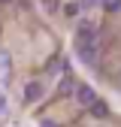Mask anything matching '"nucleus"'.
Returning <instances> with one entry per match:
<instances>
[{
	"instance_id": "7",
	"label": "nucleus",
	"mask_w": 121,
	"mask_h": 127,
	"mask_svg": "<svg viewBox=\"0 0 121 127\" xmlns=\"http://www.w3.org/2000/svg\"><path fill=\"white\" fill-rule=\"evenodd\" d=\"M103 6H106V12H118L121 9V0H103Z\"/></svg>"
},
{
	"instance_id": "4",
	"label": "nucleus",
	"mask_w": 121,
	"mask_h": 127,
	"mask_svg": "<svg viewBox=\"0 0 121 127\" xmlns=\"http://www.w3.org/2000/svg\"><path fill=\"white\" fill-rule=\"evenodd\" d=\"M79 42H97V30L91 21H82L79 24Z\"/></svg>"
},
{
	"instance_id": "1",
	"label": "nucleus",
	"mask_w": 121,
	"mask_h": 127,
	"mask_svg": "<svg viewBox=\"0 0 121 127\" xmlns=\"http://www.w3.org/2000/svg\"><path fill=\"white\" fill-rule=\"evenodd\" d=\"M97 58H100V45L97 42H79V61L97 64Z\"/></svg>"
},
{
	"instance_id": "6",
	"label": "nucleus",
	"mask_w": 121,
	"mask_h": 127,
	"mask_svg": "<svg viewBox=\"0 0 121 127\" xmlns=\"http://www.w3.org/2000/svg\"><path fill=\"white\" fill-rule=\"evenodd\" d=\"M91 115H94V118H106V115H109V106H106L103 100H94V103H91Z\"/></svg>"
},
{
	"instance_id": "9",
	"label": "nucleus",
	"mask_w": 121,
	"mask_h": 127,
	"mask_svg": "<svg viewBox=\"0 0 121 127\" xmlns=\"http://www.w3.org/2000/svg\"><path fill=\"white\" fill-rule=\"evenodd\" d=\"M79 9H82V3H70V6H67V12H70V15H76Z\"/></svg>"
},
{
	"instance_id": "3",
	"label": "nucleus",
	"mask_w": 121,
	"mask_h": 127,
	"mask_svg": "<svg viewBox=\"0 0 121 127\" xmlns=\"http://www.w3.org/2000/svg\"><path fill=\"white\" fill-rule=\"evenodd\" d=\"M42 97V85L39 82H27L24 85V103H36Z\"/></svg>"
},
{
	"instance_id": "5",
	"label": "nucleus",
	"mask_w": 121,
	"mask_h": 127,
	"mask_svg": "<svg viewBox=\"0 0 121 127\" xmlns=\"http://www.w3.org/2000/svg\"><path fill=\"white\" fill-rule=\"evenodd\" d=\"M58 94L60 97H70V94H76V85H73V79H60V85H58Z\"/></svg>"
},
{
	"instance_id": "10",
	"label": "nucleus",
	"mask_w": 121,
	"mask_h": 127,
	"mask_svg": "<svg viewBox=\"0 0 121 127\" xmlns=\"http://www.w3.org/2000/svg\"><path fill=\"white\" fill-rule=\"evenodd\" d=\"M0 3H12V0H0Z\"/></svg>"
},
{
	"instance_id": "2",
	"label": "nucleus",
	"mask_w": 121,
	"mask_h": 127,
	"mask_svg": "<svg viewBox=\"0 0 121 127\" xmlns=\"http://www.w3.org/2000/svg\"><path fill=\"white\" fill-rule=\"evenodd\" d=\"M76 100L91 109V103L97 100V94H94V88H91V85H79V88H76Z\"/></svg>"
},
{
	"instance_id": "8",
	"label": "nucleus",
	"mask_w": 121,
	"mask_h": 127,
	"mask_svg": "<svg viewBox=\"0 0 121 127\" xmlns=\"http://www.w3.org/2000/svg\"><path fill=\"white\" fill-rule=\"evenodd\" d=\"M100 3H103V0H82V6H85V9H91V6H100Z\"/></svg>"
}]
</instances>
